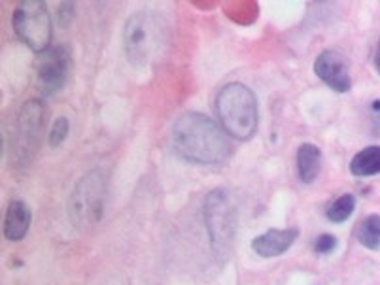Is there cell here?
<instances>
[{"mask_svg":"<svg viewBox=\"0 0 380 285\" xmlns=\"http://www.w3.org/2000/svg\"><path fill=\"white\" fill-rule=\"evenodd\" d=\"M171 144L184 161L202 166L224 164L233 155L227 132L201 112H186L174 121Z\"/></svg>","mask_w":380,"mask_h":285,"instance_id":"obj_1","label":"cell"},{"mask_svg":"<svg viewBox=\"0 0 380 285\" xmlns=\"http://www.w3.org/2000/svg\"><path fill=\"white\" fill-rule=\"evenodd\" d=\"M216 116L227 136L241 142L254 138L259 127V106L254 91L241 82L224 85L216 95Z\"/></svg>","mask_w":380,"mask_h":285,"instance_id":"obj_2","label":"cell"},{"mask_svg":"<svg viewBox=\"0 0 380 285\" xmlns=\"http://www.w3.org/2000/svg\"><path fill=\"white\" fill-rule=\"evenodd\" d=\"M167 38V25L157 14L150 10L134 12L123 27V49L127 61L134 69L154 64L159 53L165 51Z\"/></svg>","mask_w":380,"mask_h":285,"instance_id":"obj_3","label":"cell"},{"mask_svg":"<svg viewBox=\"0 0 380 285\" xmlns=\"http://www.w3.org/2000/svg\"><path fill=\"white\" fill-rule=\"evenodd\" d=\"M204 223L209 229L210 246L216 255H227L229 247L233 246L235 232H237V208L233 199L225 189H214L206 195L202 204Z\"/></svg>","mask_w":380,"mask_h":285,"instance_id":"obj_4","label":"cell"},{"mask_svg":"<svg viewBox=\"0 0 380 285\" xmlns=\"http://www.w3.org/2000/svg\"><path fill=\"white\" fill-rule=\"evenodd\" d=\"M16 36L34 53H44L51 44V16L46 2L23 0L19 2L12 16Z\"/></svg>","mask_w":380,"mask_h":285,"instance_id":"obj_5","label":"cell"},{"mask_svg":"<svg viewBox=\"0 0 380 285\" xmlns=\"http://www.w3.org/2000/svg\"><path fill=\"white\" fill-rule=\"evenodd\" d=\"M108 182L102 170H89L70 195L69 210L74 225H91L102 216Z\"/></svg>","mask_w":380,"mask_h":285,"instance_id":"obj_6","label":"cell"},{"mask_svg":"<svg viewBox=\"0 0 380 285\" xmlns=\"http://www.w3.org/2000/svg\"><path fill=\"white\" fill-rule=\"evenodd\" d=\"M46 123V106L38 99L27 101L17 114L14 134H12V146L14 157L19 164H29L32 157H36L40 147L42 132Z\"/></svg>","mask_w":380,"mask_h":285,"instance_id":"obj_7","label":"cell"},{"mask_svg":"<svg viewBox=\"0 0 380 285\" xmlns=\"http://www.w3.org/2000/svg\"><path fill=\"white\" fill-rule=\"evenodd\" d=\"M72 72V53L69 46L49 47L40 53L34 70V87L44 97H54L64 89Z\"/></svg>","mask_w":380,"mask_h":285,"instance_id":"obj_8","label":"cell"},{"mask_svg":"<svg viewBox=\"0 0 380 285\" xmlns=\"http://www.w3.org/2000/svg\"><path fill=\"white\" fill-rule=\"evenodd\" d=\"M314 74L331 89V91L344 95L352 89V76H350L348 61L335 49H326L314 61Z\"/></svg>","mask_w":380,"mask_h":285,"instance_id":"obj_9","label":"cell"},{"mask_svg":"<svg viewBox=\"0 0 380 285\" xmlns=\"http://www.w3.org/2000/svg\"><path fill=\"white\" fill-rule=\"evenodd\" d=\"M297 238H299V229H295V227H292V229H269L267 232L252 240V249L263 259H272V257L286 253Z\"/></svg>","mask_w":380,"mask_h":285,"instance_id":"obj_10","label":"cell"},{"mask_svg":"<svg viewBox=\"0 0 380 285\" xmlns=\"http://www.w3.org/2000/svg\"><path fill=\"white\" fill-rule=\"evenodd\" d=\"M32 212L23 201H12L4 217V236L10 242H19L31 229Z\"/></svg>","mask_w":380,"mask_h":285,"instance_id":"obj_11","label":"cell"},{"mask_svg":"<svg viewBox=\"0 0 380 285\" xmlns=\"http://www.w3.org/2000/svg\"><path fill=\"white\" fill-rule=\"evenodd\" d=\"M297 172L305 185L314 184L322 172V149L311 142H305L297 149Z\"/></svg>","mask_w":380,"mask_h":285,"instance_id":"obj_12","label":"cell"},{"mask_svg":"<svg viewBox=\"0 0 380 285\" xmlns=\"http://www.w3.org/2000/svg\"><path fill=\"white\" fill-rule=\"evenodd\" d=\"M350 172L356 177H369L380 174V146H369L357 151L350 161Z\"/></svg>","mask_w":380,"mask_h":285,"instance_id":"obj_13","label":"cell"},{"mask_svg":"<svg viewBox=\"0 0 380 285\" xmlns=\"http://www.w3.org/2000/svg\"><path fill=\"white\" fill-rule=\"evenodd\" d=\"M356 238L367 249L379 251L380 249V216L371 214L364 217L356 227Z\"/></svg>","mask_w":380,"mask_h":285,"instance_id":"obj_14","label":"cell"},{"mask_svg":"<svg viewBox=\"0 0 380 285\" xmlns=\"http://www.w3.org/2000/svg\"><path fill=\"white\" fill-rule=\"evenodd\" d=\"M354 210H356V197L346 193L341 195L339 199H335V201L327 206L326 216L331 223H344V221H348L350 216L354 214Z\"/></svg>","mask_w":380,"mask_h":285,"instance_id":"obj_15","label":"cell"},{"mask_svg":"<svg viewBox=\"0 0 380 285\" xmlns=\"http://www.w3.org/2000/svg\"><path fill=\"white\" fill-rule=\"evenodd\" d=\"M70 132V121L64 116H59L51 125L49 129V136H47V142L51 147H59L61 144H64V140L69 138Z\"/></svg>","mask_w":380,"mask_h":285,"instance_id":"obj_16","label":"cell"},{"mask_svg":"<svg viewBox=\"0 0 380 285\" xmlns=\"http://www.w3.org/2000/svg\"><path fill=\"white\" fill-rule=\"evenodd\" d=\"M339 246V240L333 234H320L316 242H314V251L320 255H329L333 253Z\"/></svg>","mask_w":380,"mask_h":285,"instance_id":"obj_17","label":"cell"},{"mask_svg":"<svg viewBox=\"0 0 380 285\" xmlns=\"http://www.w3.org/2000/svg\"><path fill=\"white\" fill-rule=\"evenodd\" d=\"M375 69L380 74V40H379V46H377V51H375Z\"/></svg>","mask_w":380,"mask_h":285,"instance_id":"obj_18","label":"cell"}]
</instances>
